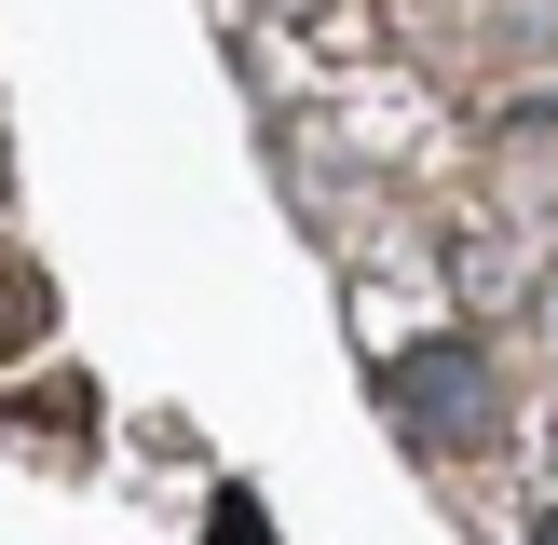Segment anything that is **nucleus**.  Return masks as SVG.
Returning <instances> with one entry per match:
<instances>
[{"label": "nucleus", "instance_id": "obj_3", "mask_svg": "<svg viewBox=\"0 0 558 545\" xmlns=\"http://www.w3.org/2000/svg\"><path fill=\"white\" fill-rule=\"evenodd\" d=\"M532 545H558V505H545V518H532Z\"/></svg>", "mask_w": 558, "mask_h": 545}, {"label": "nucleus", "instance_id": "obj_2", "mask_svg": "<svg viewBox=\"0 0 558 545\" xmlns=\"http://www.w3.org/2000/svg\"><path fill=\"white\" fill-rule=\"evenodd\" d=\"M245 14H327V0H245Z\"/></svg>", "mask_w": 558, "mask_h": 545}, {"label": "nucleus", "instance_id": "obj_1", "mask_svg": "<svg viewBox=\"0 0 558 545\" xmlns=\"http://www.w3.org/2000/svg\"><path fill=\"white\" fill-rule=\"evenodd\" d=\"M381 423H396L423 463H477V450H505V423H518L505 354H490L477 327H423V341H396V354H381Z\"/></svg>", "mask_w": 558, "mask_h": 545}]
</instances>
